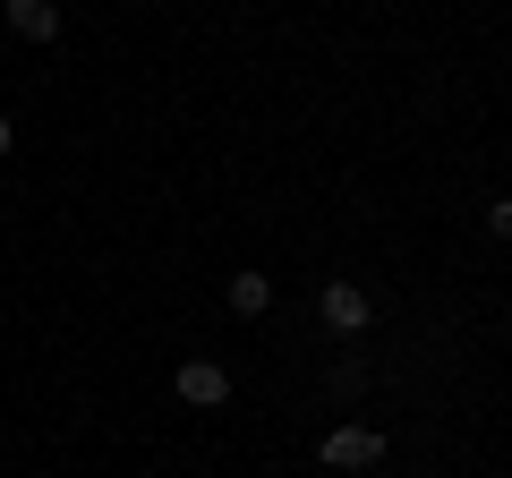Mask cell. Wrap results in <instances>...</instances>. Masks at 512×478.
I'll use <instances>...</instances> for the list:
<instances>
[{"mask_svg": "<svg viewBox=\"0 0 512 478\" xmlns=\"http://www.w3.org/2000/svg\"><path fill=\"white\" fill-rule=\"evenodd\" d=\"M316 316H325L333 333H367V316H376V299H367L359 282H325V291H316Z\"/></svg>", "mask_w": 512, "mask_h": 478, "instance_id": "obj_1", "label": "cell"}, {"mask_svg": "<svg viewBox=\"0 0 512 478\" xmlns=\"http://www.w3.org/2000/svg\"><path fill=\"white\" fill-rule=\"evenodd\" d=\"M376 461H384L376 427H333V436H325V470H376Z\"/></svg>", "mask_w": 512, "mask_h": 478, "instance_id": "obj_2", "label": "cell"}, {"mask_svg": "<svg viewBox=\"0 0 512 478\" xmlns=\"http://www.w3.org/2000/svg\"><path fill=\"white\" fill-rule=\"evenodd\" d=\"M180 402H188V410L231 402V368H214V359H188V368H180Z\"/></svg>", "mask_w": 512, "mask_h": 478, "instance_id": "obj_3", "label": "cell"}, {"mask_svg": "<svg viewBox=\"0 0 512 478\" xmlns=\"http://www.w3.org/2000/svg\"><path fill=\"white\" fill-rule=\"evenodd\" d=\"M9 26H18L26 43H52L60 35V9H52V0H9Z\"/></svg>", "mask_w": 512, "mask_h": 478, "instance_id": "obj_4", "label": "cell"}, {"mask_svg": "<svg viewBox=\"0 0 512 478\" xmlns=\"http://www.w3.org/2000/svg\"><path fill=\"white\" fill-rule=\"evenodd\" d=\"M274 308V282L265 274H231V316H265Z\"/></svg>", "mask_w": 512, "mask_h": 478, "instance_id": "obj_5", "label": "cell"}, {"mask_svg": "<svg viewBox=\"0 0 512 478\" xmlns=\"http://www.w3.org/2000/svg\"><path fill=\"white\" fill-rule=\"evenodd\" d=\"M487 231H495V239H512V197H495V205H487Z\"/></svg>", "mask_w": 512, "mask_h": 478, "instance_id": "obj_6", "label": "cell"}, {"mask_svg": "<svg viewBox=\"0 0 512 478\" xmlns=\"http://www.w3.org/2000/svg\"><path fill=\"white\" fill-rule=\"evenodd\" d=\"M9 137H18V129H9V111H0V154H9Z\"/></svg>", "mask_w": 512, "mask_h": 478, "instance_id": "obj_7", "label": "cell"}]
</instances>
